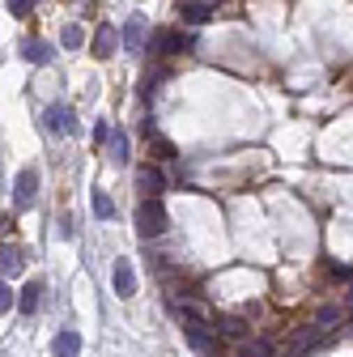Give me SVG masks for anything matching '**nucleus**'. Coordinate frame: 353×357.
I'll return each instance as SVG.
<instances>
[{"label": "nucleus", "mask_w": 353, "mask_h": 357, "mask_svg": "<svg viewBox=\"0 0 353 357\" xmlns=\"http://www.w3.org/2000/svg\"><path fill=\"white\" fill-rule=\"evenodd\" d=\"M166 226H170V217L162 208V196H145L141 208H137V234L141 238H158V234H166Z\"/></svg>", "instance_id": "1"}, {"label": "nucleus", "mask_w": 353, "mask_h": 357, "mask_svg": "<svg viewBox=\"0 0 353 357\" xmlns=\"http://www.w3.org/2000/svg\"><path fill=\"white\" fill-rule=\"evenodd\" d=\"M43 128H47L52 137H73V132H77V119H73V111H68L64 102H56V107L43 111Z\"/></svg>", "instance_id": "2"}, {"label": "nucleus", "mask_w": 353, "mask_h": 357, "mask_svg": "<svg viewBox=\"0 0 353 357\" xmlns=\"http://www.w3.org/2000/svg\"><path fill=\"white\" fill-rule=\"evenodd\" d=\"M209 324H200V319H188L183 324V332H188V340H192V349L196 353H217V340H222V336H217V332H204Z\"/></svg>", "instance_id": "3"}, {"label": "nucleus", "mask_w": 353, "mask_h": 357, "mask_svg": "<svg viewBox=\"0 0 353 357\" xmlns=\"http://www.w3.org/2000/svg\"><path fill=\"white\" fill-rule=\"evenodd\" d=\"M34 192H38V174H34V170H22L17 183H13V208H17V213L30 208V204H34Z\"/></svg>", "instance_id": "4"}, {"label": "nucleus", "mask_w": 353, "mask_h": 357, "mask_svg": "<svg viewBox=\"0 0 353 357\" xmlns=\"http://www.w3.org/2000/svg\"><path fill=\"white\" fill-rule=\"evenodd\" d=\"M213 332L222 336V340H247L251 324H247L243 315H217V319H213Z\"/></svg>", "instance_id": "5"}, {"label": "nucleus", "mask_w": 353, "mask_h": 357, "mask_svg": "<svg viewBox=\"0 0 353 357\" xmlns=\"http://www.w3.org/2000/svg\"><path fill=\"white\" fill-rule=\"evenodd\" d=\"M111 285H115L119 298H132V294H137V273H132L128 259H115V268H111Z\"/></svg>", "instance_id": "6"}, {"label": "nucleus", "mask_w": 353, "mask_h": 357, "mask_svg": "<svg viewBox=\"0 0 353 357\" xmlns=\"http://www.w3.org/2000/svg\"><path fill=\"white\" fill-rule=\"evenodd\" d=\"M137 188H141L145 196H162V192H166V174H162L158 166H141V170H137Z\"/></svg>", "instance_id": "7"}, {"label": "nucleus", "mask_w": 353, "mask_h": 357, "mask_svg": "<svg viewBox=\"0 0 353 357\" xmlns=\"http://www.w3.org/2000/svg\"><path fill=\"white\" fill-rule=\"evenodd\" d=\"M123 47L132 56L145 52V17H128V26H123Z\"/></svg>", "instance_id": "8"}, {"label": "nucleus", "mask_w": 353, "mask_h": 357, "mask_svg": "<svg viewBox=\"0 0 353 357\" xmlns=\"http://www.w3.org/2000/svg\"><path fill=\"white\" fill-rule=\"evenodd\" d=\"M22 56H26L30 64H52V60H56V47H52V43H43V38H26V43H22Z\"/></svg>", "instance_id": "9"}, {"label": "nucleus", "mask_w": 353, "mask_h": 357, "mask_svg": "<svg viewBox=\"0 0 353 357\" xmlns=\"http://www.w3.org/2000/svg\"><path fill=\"white\" fill-rule=\"evenodd\" d=\"M315 344H320V328H298L290 336V357H306Z\"/></svg>", "instance_id": "10"}, {"label": "nucleus", "mask_w": 353, "mask_h": 357, "mask_svg": "<svg viewBox=\"0 0 353 357\" xmlns=\"http://www.w3.org/2000/svg\"><path fill=\"white\" fill-rule=\"evenodd\" d=\"M26 268V259H22V251L13 247V243H0V277H17Z\"/></svg>", "instance_id": "11"}, {"label": "nucleus", "mask_w": 353, "mask_h": 357, "mask_svg": "<svg viewBox=\"0 0 353 357\" xmlns=\"http://www.w3.org/2000/svg\"><path fill=\"white\" fill-rule=\"evenodd\" d=\"M239 357H277V349L264 336H247V340H239Z\"/></svg>", "instance_id": "12"}, {"label": "nucleus", "mask_w": 353, "mask_h": 357, "mask_svg": "<svg viewBox=\"0 0 353 357\" xmlns=\"http://www.w3.org/2000/svg\"><path fill=\"white\" fill-rule=\"evenodd\" d=\"M38 302H43V281H30V285L17 294V310H22V315H34Z\"/></svg>", "instance_id": "13"}, {"label": "nucleus", "mask_w": 353, "mask_h": 357, "mask_svg": "<svg viewBox=\"0 0 353 357\" xmlns=\"http://www.w3.org/2000/svg\"><path fill=\"white\" fill-rule=\"evenodd\" d=\"M179 13H183V22H192V26H204V22L213 17V5H209V0H188Z\"/></svg>", "instance_id": "14"}, {"label": "nucleus", "mask_w": 353, "mask_h": 357, "mask_svg": "<svg viewBox=\"0 0 353 357\" xmlns=\"http://www.w3.org/2000/svg\"><path fill=\"white\" fill-rule=\"evenodd\" d=\"M107 153H111V162H115V166H123V162H128V132H119V128L111 132V137H107Z\"/></svg>", "instance_id": "15"}, {"label": "nucleus", "mask_w": 353, "mask_h": 357, "mask_svg": "<svg viewBox=\"0 0 353 357\" xmlns=\"http://www.w3.org/2000/svg\"><path fill=\"white\" fill-rule=\"evenodd\" d=\"M52 353H56V357H77V353H81V336H77V332H60L56 344H52Z\"/></svg>", "instance_id": "16"}, {"label": "nucleus", "mask_w": 353, "mask_h": 357, "mask_svg": "<svg viewBox=\"0 0 353 357\" xmlns=\"http://www.w3.org/2000/svg\"><path fill=\"white\" fill-rule=\"evenodd\" d=\"M111 52H115V26H98V34H94V56L107 60Z\"/></svg>", "instance_id": "17"}, {"label": "nucleus", "mask_w": 353, "mask_h": 357, "mask_svg": "<svg viewBox=\"0 0 353 357\" xmlns=\"http://www.w3.org/2000/svg\"><path fill=\"white\" fill-rule=\"evenodd\" d=\"M345 319V306H336V302H324L320 306V315H315V328H336Z\"/></svg>", "instance_id": "18"}, {"label": "nucleus", "mask_w": 353, "mask_h": 357, "mask_svg": "<svg viewBox=\"0 0 353 357\" xmlns=\"http://www.w3.org/2000/svg\"><path fill=\"white\" fill-rule=\"evenodd\" d=\"M60 43H64V47H68V52H77V47H81V43H85V34H81V26H73V22H68V26L60 30Z\"/></svg>", "instance_id": "19"}, {"label": "nucleus", "mask_w": 353, "mask_h": 357, "mask_svg": "<svg viewBox=\"0 0 353 357\" xmlns=\"http://www.w3.org/2000/svg\"><path fill=\"white\" fill-rule=\"evenodd\" d=\"M94 217H103V221H107V217H115V204H111V196H107V192H94Z\"/></svg>", "instance_id": "20"}, {"label": "nucleus", "mask_w": 353, "mask_h": 357, "mask_svg": "<svg viewBox=\"0 0 353 357\" xmlns=\"http://www.w3.org/2000/svg\"><path fill=\"white\" fill-rule=\"evenodd\" d=\"M153 153H158V162H170V158H179V153H174V145H170V141H162V137H153Z\"/></svg>", "instance_id": "21"}, {"label": "nucleus", "mask_w": 353, "mask_h": 357, "mask_svg": "<svg viewBox=\"0 0 353 357\" xmlns=\"http://www.w3.org/2000/svg\"><path fill=\"white\" fill-rule=\"evenodd\" d=\"M34 5H38V0H9V13H13V17H30Z\"/></svg>", "instance_id": "22"}, {"label": "nucleus", "mask_w": 353, "mask_h": 357, "mask_svg": "<svg viewBox=\"0 0 353 357\" xmlns=\"http://www.w3.org/2000/svg\"><path fill=\"white\" fill-rule=\"evenodd\" d=\"M158 81H162V73H158V77H145V81H141V98H145V102H153V94H158Z\"/></svg>", "instance_id": "23"}, {"label": "nucleus", "mask_w": 353, "mask_h": 357, "mask_svg": "<svg viewBox=\"0 0 353 357\" xmlns=\"http://www.w3.org/2000/svg\"><path fill=\"white\" fill-rule=\"evenodd\" d=\"M5 310H13V289L5 285V277H0V315H5Z\"/></svg>", "instance_id": "24"}, {"label": "nucleus", "mask_w": 353, "mask_h": 357, "mask_svg": "<svg viewBox=\"0 0 353 357\" xmlns=\"http://www.w3.org/2000/svg\"><path fill=\"white\" fill-rule=\"evenodd\" d=\"M107 137H111V123H98V128H94V141L107 145Z\"/></svg>", "instance_id": "25"}, {"label": "nucleus", "mask_w": 353, "mask_h": 357, "mask_svg": "<svg viewBox=\"0 0 353 357\" xmlns=\"http://www.w3.org/2000/svg\"><path fill=\"white\" fill-rule=\"evenodd\" d=\"M332 277H340V281H349V277H353V268H345V264H332Z\"/></svg>", "instance_id": "26"}, {"label": "nucleus", "mask_w": 353, "mask_h": 357, "mask_svg": "<svg viewBox=\"0 0 353 357\" xmlns=\"http://www.w3.org/2000/svg\"><path fill=\"white\" fill-rule=\"evenodd\" d=\"M9 230V213H0V234H5Z\"/></svg>", "instance_id": "27"}, {"label": "nucleus", "mask_w": 353, "mask_h": 357, "mask_svg": "<svg viewBox=\"0 0 353 357\" xmlns=\"http://www.w3.org/2000/svg\"><path fill=\"white\" fill-rule=\"evenodd\" d=\"M349 302H353V289H349Z\"/></svg>", "instance_id": "28"}]
</instances>
